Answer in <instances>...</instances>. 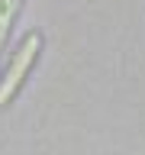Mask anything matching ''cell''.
<instances>
[{
  "instance_id": "cell-1",
  "label": "cell",
  "mask_w": 145,
  "mask_h": 155,
  "mask_svg": "<svg viewBox=\"0 0 145 155\" xmlns=\"http://www.w3.org/2000/svg\"><path fill=\"white\" fill-rule=\"evenodd\" d=\"M39 48H42V36H39V32H29V36L23 39V45L16 48V55H13V61H10L7 74L0 78V107L13 100V94L19 91L23 78L29 74V68H32V61H36Z\"/></svg>"
},
{
  "instance_id": "cell-2",
  "label": "cell",
  "mask_w": 145,
  "mask_h": 155,
  "mask_svg": "<svg viewBox=\"0 0 145 155\" xmlns=\"http://www.w3.org/2000/svg\"><path fill=\"white\" fill-rule=\"evenodd\" d=\"M16 13H19V0H0V45H3V39H7Z\"/></svg>"
}]
</instances>
